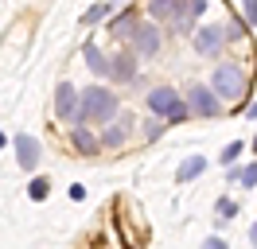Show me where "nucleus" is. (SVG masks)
Instances as JSON below:
<instances>
[{"instance_id": "20e7f679", "label": "nucleus", "mask_w": 257, "mask_h": 249, "mask_svg": "<svg viewBox=\"0 0 257 249\" xmlns=\"http://www.w3.org/2000/svg\"><path fill=\"white\" fill-rule=\"evenodd\" d=\"M191 113H199V117H214L218 113V93L210 90V86H191Z\"/></svg>"}, {"instance_id": "1a4fd4ad", "label": "nucleus", "mask_w": 257, "mask_h": 249, "mask_svg": "<svg viewBox=\"0 0 257 249\" xmlns=\"http://www.w3.org/2000/svg\"><path fill=\"white\" fill-rule=\"evenodd\" d=\"M128 129H133V117H125V121H113L109 129H105V137H101V144L105 148H121L128 137Z\"/></svg>"}, {"instance_id": "4468645a", "label": "nucleus", "mask_w": 257, "mask_h": 249, "mask_svg": "<svg viewBox=\"0 0 257 249\" xmlns=\"http://www.w3.org/2000/svg\"><path fill=\"white\" fill-rule=\"evenodd\" d=\"M203 168H207V160H203V156H191V160L179 164V179L187 183V179H195V175H203Z\"/></svg>"}, {"instance_id": "423d86ee", "label": "nucleus", "mask_w": 257, "mask_h": 249, "mask_svg": "<svg viewBox=\"0 0 257 249\" xmlns=\"http://www.w3.org/2000/svg\"><path fill=\"white\" fill-rule=\"evenodd\" d=\"M55 113H59L63 121H74V117H78V93H74L70 82H63V86L55 90Z\"/></svg>"}, {"instance_id": "9d476101", "label": "nucleus", "mask_w": 257, "mask_h": 249, "mask_svg": "<svg viewBox=\"0 0 257 249\" xmlns=\"http://www.w3.org/2000/svg\"><path fill=\"white\" fill-rule=\"evenodd\" d=\"M179 8H183L179 0H148V16L152 20H176Z\"/></svg>"}, {"instance_id": "6e6552de", "label": "nucleus", "mask_w": 257, "mask_h": 249, "mask_svg": "<svg viewBox=\"0 0 257 249\" xmlns=\"http://www.w3.org/2000/svg\"><path fill=\"white\" fill-rule=\"evenodd\" d=\"M222 39H226L222 28H203L195 35V51H199V55H214V51L222 47Z\"/></svg>"}, {"instance_id": "9b49d317", "label": "nucleus", "mask_w": 257, "mask_h": 249, "mask_svg": "<svg viewBox=\"0 0 257 249\" xmlns=\"http://www.w3.org/2000/svg\"><path fill=\"white\" fill-rule=\"evenodd\" d=\"M70 144H74L78 152H86V156L97 152V137L90 133V129H70Z\"/></svg>"}, {"instance_id": "a211bd4d", "label": "nucleus", "mask_w": 257, "mask_h": 249, "mask_svg": "<svg viewBox=\"0 0 257 249\" xmlns=\"http://www.w3.org/2000/svg\"><path fill=\"white\" fill-rule=\"evenodd\" d=\"M238 156H241V140H234V144H226V148H222V164H234Z\"/></svg>"}, {"instance_id": "dca6fc26", "label": "nucleus", "mask_w": 257, "mask_h": 249, "mask_svg": "<svg viewBox=\"0 0 257 249\" xmlns=\"http://www.w3.org/2000/svg\"><path fill=\"white\" fill-rule=\"evenodd\" d=\"M47 191H51V183H47V179H43V175H39V179H32V183H28V195H32L35 202H43V199H47Z\"/></svg>"}, {"instance_id": "393cba45", "label": "nucleus", "mask_w": 257, "mask_h": 249, "mask_svg": "<svg viewBox=\"0 0 257 249\" xmlns=\"http://www.w3.org/2000/svg\"><path fill=\"white\" fill-rule=\"evenodd\" d=\"M253 152H257V140H253Z\"/></svg>"}, {"instance_id": "7ed1b4c3", "label": "nucleus", "mask_w": 257, "mask_h": 249, "mask_svg": "<svg viewBox=\"0 0 257 249\" xmlns=\"http://www.w3.org/2000/svg\"><path fill=\"white\" fill-rule=\"evenodd\" d=\"M210 90L218 93L222 101H234V97H241V90H245V74H241L234 62H222V66H214V74H210Z\"/></svg>"}, {"instance_id": "412c9836", "label": "nucleus", "mask_w": 257, "mask_h": 249, "mask_svg": "<svg viewBox=\"0 0 257 249\" xmlns=\"http://www.w3.org/2000/svg\"><path fill=\"white\" fill-rule=\"evenodd\" d=\"M70 199H74V202H82V199H86V187H82V183H74V187H70Z\"/></svg>"}, {"instance_id": "4be33fe9", "label": "nucleus", "mask_w": 257, "mask_h": 249, "mask_svg": "<svg viewBox=\"0 0 257 249\" xmlns=\"http://www.w3.org/2000/svg\"><path fill=\"white\" fill-rule=\"evenodd\" d=\"M245 20H253V24H257V0H245Z\"/></svg>"}, {"instance_id": "6ab92c4d", "label": "nucleus", "mask_w": 257, "mask_h": 249, "mask_svg": "<svg viewBox=\"0 0 257 249\" xmlns=\"http://www.w3.org/2000/svg\"><path fill=\"white\" fill-rule=\"evenodd\" d=\"M218 214L234 218V214H238V202H234V199H218Z\"/></svg>"}, {"instance_id": "b1692460", "label": "nucleus", "mask_w": 257, "mask_h": 249, "mask_svg": "<svg viewBox=\"0 0 257 249\" xmlns=\"http://www.w3.org/2000/svg\"><path fill=\"white\" fill-rule=\"evenodd\" d=\"M0 148H4V133H0Z\"/></svg>"}, {"instance_id": "ddd939ff", "label": "nucleus", "mask_w": 257, "mask_h": 249, "mask_svg": "<svg viewBox=\"0 0 257 249\" xmlns=\"http://www.w3.org/2000/svg\"><path fill=\"white\" fill-rule=\"evenodd\" d=\"M82 55H86V66H90L94 74H109V59H105L94 43H86V51H82Z\"/></svg>"}, {"instance_id": "f3484780", "label": "nucleus", "mask_w": 257, "mask_h": 249, "mask_svg": "<svg viewBox=\"0 0 257 249\" xmlns=\"http://www.w3.org/2000/svg\"><path fill=\"white\" fill-rule=\"evenodd\" d=\"M105 16H109V4H94L90 12L82 16V24H97V20H105Z\"/></svg>"}, {"instance_id": "f03ea898", "label": "nucleus", "mask_w": 257, "mask_h": 249, "mask_svg": "<svg viewBox=\"0 0 257 249\" xmlns=\"http://www.w3.org/2000/svg\"><path fill=\"white\" fill-rule=\"evenodd\" d=\"M148 109H152L156 117H168V121H183V117H187V101H183L172 86H156V90L148 93Z\"/></svg>"}, {"instance_id": "5701e85b", "label": "nucleus", "mask_w": 257, "mask_h": 249, "mask_svg": "<svg viewBox=\"0 0 257 249\" xmlns=\"http://www.w3.org/2000/svg\"><path fill=\"white\" fill-rule=\"evenodd\" d=\"M249 241H253V245H257V226H253V233H249Z\"/></svg>"}, {"instance_id": "39448f33", "label": "nucleus", "mask_w": 257, "mask_h": 249, "mask_svg": "<svg viewBox=\"0 0 257 249\" xmlns=\"http://www.w3.org/2000/svg\"><path fill=\"white\" fill-rule=\"evenodd\" d=\"M133 43H137V55H145V59L160 55V28H152V24L137 28L133 31Z\"/></svg>"}, {"instance_id": "2eb2a0df", "label": "nucleus", "mask_w": 257, "mask_h": 249, "mask_svg": "<svg viewBox=\"0 0 257 249\" xmlns=\"http://www.w3.org/2000/svg\"><path fill=\"white\" fill-rule=\"evenodd\" d=\"M133 31H137V20H133V16H117V20H113V35H117V39H125Z\"/></svg>"}, {"instance_id": "f8f14e48", "label": "nucleus", "mask_w": 257, "mask_h": 249, "mask_svg": "<svg viewBox=\"0 0 257 249\" xmlns=\"http://www.w3.org/2000/svg\"><path fill=\"white\" fill-rule=\"evenodd\" d=\"M109 74L121 78V82H128V78L137 74V62H133V55H117V59L109 62Z\"/></svg>"}, {"instance_id": "aec40b11", "label": "nucleus", "mask_w": 257, "mask_h": 249, "mask_svg": "<svg viewBox=\"0 0 257 249\" xmlns=\"http://www.w3.org/2000/svg\"><path fill=\"white\" fill-rule=\"evenodd\" d=\"M238 179H241L245 187H253V183H257V164H249V168H241V171H238Z\"/></svg>"}, {"instance_id": "0eeeda50", "label": "nucleus", "mask_w": 257, "mask_h": 249, "mask_svg": "<svg viewBox=\"0 0 257 249\" xmlns=\"http://www.w3.org/2000/svg\"><path fill=\"white\" fill-rule=\"evenodd\" d=\"M16 164L24 171H35V164H39V140L28 137V133H20V137H16Z\"/></svg>"}, {"instance_id": "f257e3e1", "label": "nucleus", "mask_w": 257, "mask_h": 249, "mask_svg": "<svg viewBox=\"0 0 257 249\" xmlns=\"http://www.w3.org/2000/svg\"><path fill=\"white\" fill-rule=\"evenodd\" d=\"M117 109H121V97L113 90H101V86H94V90H86L78 97V121L86 125H105L117 117Z\"/></svg>"}]
</instances>
